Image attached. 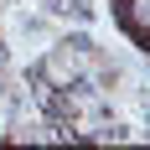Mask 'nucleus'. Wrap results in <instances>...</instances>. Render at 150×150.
I'll return each instance as SVG.
<instances>
[{"label":"nucleus","mask_w":150,"mask_h":150,"mask_svg":"<svg viewBox=\"0 0 150 150\" xmlns=\"http://www.w3.org/2000/svg\"><path fill=\"white\" fill-rule=\"evenodd\" d=\"M129 26H135V31H150V0H135V11H129Z\"/></svg>","instance_id":"obj_1"}]
</instances>
